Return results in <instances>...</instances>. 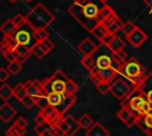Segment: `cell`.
<instances>
[{"label": "cell", "instance_id": "cell-52", "mask_svg": "<svg viewBox=\"0 0 152 136\" xmlns=\"http://www.w3.org/2000/svg\"><path fill=\"white\" fill-rule=\"evenodd\" d=\"M99 1H100V2L102 4V5H106V4H107V2L109 1V0H99Z\"/></svg>", "mask_w": 152, "mask_h": 136}, {"label": "cell", "instance_id": "cell-31", "mask_svg": "<svg viewBox=\"0 0 152 136\" xmlns=\"http://www.w3.org/2000/svg\"><path fill=\"white\" fill-rule=\"evenodd\" d=\"M12 96H13V88H11L8 84L4 83L0 86V98L4 102H7Z\"/></svg>", "mask_w": 152, "mask_h": 136}, {"label": "cell", "instance_id": "cell-2", "mask_svg": "<svg viewBox=\"0 0 152 136\" xmlns=\"http://www.w3.org/2000/svg\"><path fill=\"white\" fill-rule=\"evenodd\" d=\"M53 20H55V15L42 2H38L26 14V24L32 28V31L48 28Z\"/></svg>", "mask_w": 152, "mask_h": 136}, {"label": "cell", "instance_id": "cell-55", "mask_svg": "<svg viewBox=\"0 0 152 136\" xmlns=\"http://www.w3.org/2000/svg\"><path fill=\"white\" fill-rule=\"evenodd\" d=\"M12 136H18V135H12Z\"/></svg>", "mask_w": 152, "mask_h": 136}, {"label": "cell", "instance_id": "cell-10", "mask_svg": "<svg viewBox=\"0 0 152 136\" xmlns=\"http://www.w3.org/2000/svg\"><path fill=\"white\" fill-rule=\"evenodd\" d=\"M126 39H127V41H128L133 47L138 48V47H140V46L147 40V34H146L140 27L137 26L135 30H134L129 35L126 37Z\"/></svg>", "mask_w": 152, "mask_h": 136}, {"label": "cell", "instance_id": "cell-13", "mask_svg": "<svg viewBox=\"0 0 152 136\" xmlns=\"http://www.w3.org/2000/svg\"><path fill=\"white\" fill-rule=\"evenodd\" d=\"M25 86L27 89L28 96H31L33 99L39 97L40 95L45 93L43 88H42V83L38 80H27V82H25Z\"/></svg>", "mask_w": 152, "mask_h": 136}, {"label": "cell", "instance_id": "cell-29", "mask_svg": "<svg viewBox=\"0 0 152 136\" xmlns=\"http://www.w3.org/2000/svg\"><path fill=\"white\" fill-rule=\"evenodd\" d=\"M125 43L121 38H119L118 35H115V38L113 39V41L108 45V48L110 50V52H119L121 50H125Z\"/></svg>", "mask_w": 152, "mask_h": 136}, {"label": "cell", "instance_id": "cell-33", "mask_svg": "<svg viewBox=\"0 0 152 136\" xmlns=\"http://www.w3.org/2000/svg\"><path fill=\"white\" fill-rule=\"evenodd\" d=\"M21 69H23V61H20V60H14L12 63H8V65H7V70L13 76L18 75L21 71Z\"/></svg>", "mask_w": 152, "mask_h": 136}, {"label": "cell", "instance_id": "cell-7", "mask_svg": "<svg viewBox=\"0 0 152 136\" xmlns=\"http://www.w3.org/2000/svg\"><path fill=\"white\" fill-rule=\"evenodd\" d=\"M90 75V79L93 80L94 84H97L100 82H107V83H112L114 79H116L120 76V71L110 67V69H106V70H97L95 69L93 72H89Z\"/></svg>", "mask_w": 152, "mask_h": 136}, {"label": "cell", "instance_id": "cell-34", "mask_svg": "<svg viewBox=\"0 0 152 136\" xmlns=\"http://www.w3.org/2000/svg\"><path fill=\"white\" fill-rule=\"evenodd\" d=\"M78 89H80L78 84H77L75 80L69 79V80H68V83H66V90H65V95H68V96H76V93H77Z\"/></svg>", "mask_w": 152, "mask_h": 136}, {"label": "cell", "instance_id": "cell-48", "mask_svg": "<svg viewBox=\"0 0 152 136\" xmlns=\"http://www.w3.org/2000/svg\"><path fill=\"white\" fill-rule=\"evenodd\" d=\"M72 1H74V4H77V5L82 6V7H84L86 5H88L90 2V0H72Z\"/></svg>", "mask_w": 152, "mask_h": 136}, {"label": "cell", "instance_id": "cell-36", "mask_svg": "<svg viewBox=\"0 0 152 136\" xmlns=\"http://www.w3.org/2000/svg\"><path fill=\"white\" fill-rule=\"evenodd\" d=\"M32 34H33V38L36 39V43H37V41H43V40L49 39V32L46 31V28L36 30V31H33Z\"/></svg>", "mask_w": 152, "mask_h": 136}, {"label": "cell", "instance_id": "cell-17", "mask_svg": "<svg viewBox=\"0 0 152 136\" xmlns=\"http://www.w3.org/2000/svg\"><path fill=\"white\" fill-rule=\"evenodd\" d=\"M137 127L142 131L146 132L152 128V112L145 115V116H139L137 121Z\"/></svg>", "mask_w": 152, "mask_h": 136}, {"label": "cell", "instance_id": "cell-25", "mask_svg": "<svg viewBox=\"0 0 152 136\" xmlns=\"http://www.w3.org/2000/svg\"><path fill=\"white\" fill-rule=\"evenodd\" d=\"M46 96H48L50 105L57 108V106H59L62 104V102H63V99H64V97L66 95H62V93H57V92H50Z\"/></svg>", "mask_w": 152, "mask_h": 136}, {"label": "cell", "instance_id": "cell-54", "mask_svg": "<svg viewBox=\"0 0 152 136\" xmlns=\"http://www.w3.org/2000/svg\"><path fill=\"white\" fill-rule=\"evenodd\" d=\"M24 1H26V2H31L32 0H24Z\"/></svg>", "mask_w": 152, "mask_h": 136}, {"label": "cell", "instance_id": "cell-22", "mask_svg": "<svg viewBox=\"0 0 152 136\" xmlns=\"http://www.w3.org/2000/svg\"><path fill=\"white\" fill-rule=\"evenodd\" d=\"M15 41L19 45H26V46H33L31 45V34L27 31L24 30H18L17 33L14 34Z\"/></svg>", "mask_w": 152, "mask_h": 136}, {"label": "cell", "instance_id": "cell-24", "mask_svg": "<svg viewBox=\"0 0 152 136\" xmlns=\"http://www.w3.org/2000/svg\"><path fill=\"white\" fill-rule=\"evenodd\" d=\"M27 89L25 86V83H19L17 84L14 88H13V96L19 101V102H23L24 98L27 96Z\"/></svg>", "mask_w": 152, "mask_h": 136}, {"label": "cell", "instance_id": "cell-1", "mask_svg": "<svg viewBox=\"0 0 152 136\" xmlns=\"http://www.w3.org/2000/svg\"><path fill=\"white\" fill-rule=\"evenodd\" d=\"M120 75H122L124 77H126L133 82L137 92L141 91V89L145 86L147 79L150 78V73L145 72V69L135 58H129L121 66Z\"/></svg>", "mask_w": 152, "mask_h": 136}, {"label": "cell", "instance_id": "cell-5", "mask_svg": "<svg viewBox=\"0 0 152 136\" xmlns=\"http://www.w3.org/2000/svg\"><path fill=\"white\" fill-rule=\"evenodd\" d=\"M121 105H127L138 116H145V115L152 112V104L147 101L146 96H144L141 93L133 95L128 101L122 102Z\"/></svg>", "mask_w": 152, "mask_h": 136}, {"label": "cell", "instance_id": "cell-20", "mask_svg": "<svg viewBox=\"0 0 152 136\" xmlns=\"http://www.w3.org/2000/svg\"><path fill=\"white\" fill-rule=\"evenodd\" d=\"M14 51H15V53H17V56H18V60H20V61H23L24 63V60H26L31 54H33L32 53V46H26V45H17L15 47H14Z\"/></svg>", "mask_w": 152, "mask_h": 136}, {"label": "cell", "instance_id": "cell-8", "mask_svg": "<svg viewBox=\"0 0 152 136\" xmlns=\"http://www.w3.org/2000/svg\"><path fill=\"white\" fill-rule=\"evenodd\" d=\"M116 117L128 128L133 127V125H137V121H138V115L132 111L127 105H122L121 109L116 112Z\"/></svg>", "mask_w": 152, "mask_h": 136}, {"label": "cell", "instance_id": "cell-9", "mask_svg": "<svg viewBox=\"0 0 152 136\" xmlns=\"http://www.w3.org/2000/svg\"><path fill=\"white\" fill-rule=\"evenodd\" d=\"M39 115L45 119V122L52 124L53 127H56L57 123L64 117V116H62V115L57 111V109H56L55 106H51V105L48 106L46 109L40 110V111H39Z\"/></svg>", "mask_w": 152, "mask_h": 136}, {"label": "cell", "instance_id": "cell-4", "mask_svg": "<svg viewBox=\"0 0 152 136\" xmlns=\"http://www.w3.org/2000/svg\"><path fill=\"white\" fill-rule=\"evenodd\" d=\"M70 78L62 71V70H56L49 78L42 80V88L45 92V95L50 92H57L65 95L66 90V83Z\"/></svg>", "mask_w": 152, "mask_h": 136}, {"label": "cell", "instance_id": "cell-19", "mask_svg": "<svg viewBox=\"0 0 152 136\" xmlns=\"http://www.w3.org/2000/svg\"><path fill=\"white\" fill-rule=\"evenodd\" d=\"M64 119L68 124V132H66V136H75L76 132L81 129L80 128V124H78V119H75L72 116L70 115H65L64 116Z\"/></svg>", "mask_w": 152, "mask_h": 136}, {"label": "cell", "instance_id": "cell-30", "mask_svg": "<svg viewBox=\"0 0 152 136\" xmlns=\"http://www.w3.org/2000/svg\"><path fill=\"white\" fill-rule=\"evenodd\" d=\"M125 25V22L118 17L116 19H114L108 26H107V30H108V32L109 33H113V34H116L119 31H121V28H122V26Z\"/></svg>", "mask_w": 152, "mask_h": 136}, {"label": "cell", "instance_id": "cell-6", "mask_svg": "<svg viewBox=\"0 0 152 136\" xmlns=\"http://www.w3.org/2000/svg\"><path fill=\"white\" fill-rule=\"evenodd\" d=\"M68 13H69L80 25H82V27H84V28H86L88 32H90V33H91V32L94 31V28L100 24L97 19H90V18H88V17L86 15L84 11H83V7L80 6V5H77V4H74V2H72V5L68 8Z\"/></svg>", "mask_w": 152, "mask_h": 136}, {"label": "cell", "instance_id": "cell-12", "mask_svg": "<svg viewBox=\"0 0 152 136\" xmlns=\"http://www.w3.org/2000/svg\"><path fill=\"white\" fill-rule=\"evenodd\" d=\"M99 46L100 45L95 44L90 38H86L78 44L77 50L83 54V57H87V56H93L99 50Z\"/></svg>", "mask_w": 152, "mask_h": 136}, {"label": "cell", "instance_id": "cell-53", "mask_svg": "<svg viewBox=\"0 0 152 136\" xmlns=\"http://www.w3.org/2000/svg\"><path fill=\"white\" fill-rule=\"evenodd\" d=\"M7 1H10V2H11V4H15V2H17V1H18V0H7Z\"/></svg>", "mask_w": 152, "mask_h": 136}, {"label": "cell", "instance_id": "cell-15", "mask_svg": "<svg viewBox=\"0 0 152 136\" xmlns=\"http://www.w3.org/2000/svg\"><path fill=\"white\" fill-rule=\"evenodd\" d=\"M76 102H77V97H76V96H68V95H66V96L64 97L62 104H61L59 106H57L56 109H57V111H58L62 116H65L66 111H68Z\"/></svg>", "mask_w": 152, "mask_h": 136}, {"label": "cell", "instance_id": "cell-49", "mask_svg": "<svg viewBox=\"0 0 152 136\" xmlns=\"http://www.w3.org/2000/svg\"><path fill=\"white\" fill-rule=\"evenodd\" d=\"M142 2L148 7V11L152 12V0H142Z\"/></svg>", "mask_w": 152, "mask_h": 136}, {"label": "cell", "instance_id": "cell-27", "mask_svg": "<svg viewBox=\"0 0 152 136\" xmlns=\"http://www.w3.org/2000/svg\"><path fill=\"white\" fill-rule=\"evenodd\" d=\"M95 123V121L88 115V114H83L80 118H78V124H80V128L83 129L84 131H87L88 129H90L93 127V124Z\"/></svg>", "mask_w": 152, "mask_h": 136}, {"label": "cell", "instance_id": "cell-38", "mask_svg": "<svg viewBox=\"0 0 152 136\" xmlns=\"http://www.w3.org/2000/svg\"><path fill=\"white\" fill-rule=\"evenodd\" d=\"M96 86V90L101 93V95H106L108 92H110V83H107V82H100L97 84H95Z\"/></svg>", "mask_w": 152, "mask_h": 136}, {"label": "cell", "instance_id": "cell-41", "mask_svg": "<svg viewBox=\"0 0 152 136\" xmlns=\"http://www.w3.org/2000/svg\"><path fill=\"white\" fill-rule=\"evenodd\" d=\"M32 53H33L34 57L38 58V59H42V58L46 54L45 51L40 47V45H39L38 43H34V44H33V46H32Z\"/></svg>", "mask_w": 152, "mask_h": 136}, {"label": "cell", "instance_id": "cell-47", "mask_svg": "<svg viewBox=\"0 0 152 136\" xmlns=\"http://www.w3.org/2000/svg\"><path fill=\"white\" fill-rule=\"evenodd\" d=\"M21 103H23V104H24V105H25L27 109H31L32 106H34V105H36V103H34V99H33L31 96H28V95H27V96L24 98V101H23Z\"/></svg>", "mask_w": 152, "mask_h": 136}, {"label": "cell", "instance_id": "cell-35", "mask_svg": "<svg viewBox=\"0 0 152 136\" xmlns=\"http://www.w3.org/2000/svg\"><path fill=\"white\" fill-rule=\"evenodd\" d=\"M34 103H36V105L39 108V110H43V109H46L48 106H50L48 96H46L45 93H44V95H40V96L37 97V98H34Z\"/></svg>", "mask_w": 152, "mask_h": 136}, {"label": "cell", "instance_id": "cell-45", "mask_svg": "<svg viewBox=\"0 0 152 136\" xmlns=\"http://www.w3.org/2000/svg\"><path fill=\"white\" fill-rule=\"evenodd\" d=\"M115 35H116V34H113V33H109V32H108V33H107V34L103 37V39H102L100 43H101L102 45H106V46L108 47V45H109V44L113 41V39L115 38Z\"/></svg>", "mask_w": 152, "mask_h": 136}, {"label": "cell", "instance_id": "cell-37", "mask_svg": "<svg viewBox=\"0 0 152 136\" xmlns=\"http://www.w3.org/2000/svg\"><path fill=\"white\" fill-rule=\"evenodd\" d=\"M25 130L20 129L15 124H12L7 130H6V136H12V135H18V136H24Z\"/></svg>", "mask_w": 152, "mask_h": 136}, {"label": "cell", "instance_id": "cell-50", "mask_svg": "<svg viewBox=\"0 0 152 136\" xmlns=\"http://www.w3.org/2000/svg\"><path fill=\"white\" fill-rule=\"evenodd\" d=\"M146 98H147V101L152 104V90H150V91L146 93Z\"/></svg>", "mask_w": 152, "mask_h": 136}, {"label": "cell", "instance_id": "cell-16", "mask_svg": "<svg viewBox=\"0 0 152 136\" xmlns=\"http://www.w3.org/2000/svg\"><path fill=\"white\" fill-rule=\"evenodd\" d=\"M86 136H109V131L99 122H95L90 129L86 131Z\"/></svg>", "mask_w": 152, "mask_h": 136}, {"label": "cell", "instance_id": "cell-42", "mask_svg": "<svg viewBox=\"0 0 152 136\" xmlns=\"http://www.w3.org/2000/svg\"><path fill=\"white\" fill-rule=\"evenodd\" d=\"M37 43H38V44L40 45V47L45 51V53H46V54H48V53H49V52L55 47V44H53L50 39H46V40H43V41H37Z\"/></svg>", "mask_w": 152, "mask_h": 136}, {"label": "cell", "instance_id": "cell-21", "mask_svg": "<svg viewBox=\"0 0 152 136\" xmlns=\"http://www.w3.org/2000/svg\"><path fill=\"white\" fill-rule=\"evenodd\" d=\"M113 67V59L108 54H101L96 58V69L97 70H106Z\"/></svg>", "mask_w": 152, "mask_h": 136}, {"label": "cell", "instance_id": "cell-56", "mask_svg": "<svg viewBox=\"0 0 152 136\" xmlns=\"http://www.w3.org/2000/svg\"><path fill=\"white\" fill-rule=\"evenodd\" d=\"M90 1H93V0H90Z\"/></svg>", "mask_w": 152, "mask_h": 136}, {"label": "cell", "instance_id": "cell-14", "mask_svg": "<svg viewBox=\"0 0 152 136\" xmlns=\"http://www.w3.org/2000/svg\"><path fill=\"white\" fill-rule=\"evenodd\" d=\"M17 111L15 109L7 102H4L0 106V119L4 122V123H8L14 116H15Z\"/></svg>", "mask_w": 152, "mask_h": 136}, {"label": "cell", "instance_id": "cell-40", "mask_svg": "<svg viewBox=\"0 0 152 136\" xmlns=\"http://www.w3.org/2000/svg\"><path fill=\"white\" fill-rule=\"evenodd\" d=\"M135 27H137V25H135L134 22H132V21H127V22H125V25L122 26L121 32L125 34V37H127V35H129V34L135 30Z\"/></svg>", "mask_w": 152, "mask_h": 136}, {"label": "cell", "instance_id": "cell-39", "mask_svg": "<svg viewBox=\"0 0 152 136\" xmlns=\"http://www.w3.org/2000/svg\"><path fill=\"white\" fill-rule=\"evenodd\" d=\"M1 52H2V56L6 58V60L8 63H12L14 60H18V56H17L14 48H12V50H5V51H1Z\"/></svg>", "mask_w": 152, "mask_h": 136}, {"label": "cell", "instance_id": "cell-32", "mask_svg": "<svg viewBox=\"0 0 152 136\" xmlns=\"http://www.w3.org/2000/svg\"><path fill=\"white\" fill-rule=\"evenodd\" d=\"M107 33H108V30H107V27H106L104 25H102V24H99V25L94 28V31L91 32V34L95 35V38H97L100 41L103 39V37H104Z\"/></svg>", "mask_w": 152, "mask_h": 136}, {"label": "cell", "instance_id": "cell-11", "mask_svg": "<svg viewBox=\"0 0 152 136\" xmlns=\"http://www.w3.org/2000/svg\"><path fill=\"white\" fill-rule=\"evenodd\" d=\"M116 18H118V14H116V13L114 12V9H113L110 6H108V5H104V6L100 9L99 15H97L99 22L102 24V25H104L106 27H107L114 19H116Z\"/></svg>", "mask_w": 152, "mask_h": 136}, {"label": "cell", "instance_id": "cell-18", "mask_svg": "<svg viewBox=\"0 0 152 136\" xmlns=\"http://www.w3.org/2000/svg\"><path fill=\"white\" fill-rule=\"evenodd\" d=\"M18 30H19V27L14 24V21H13L12 19L6 20V21L0 26V31H1L2 35H7V37L14 35Z\"/></svg>", "mask_w": 152, "mask_h": 136}, {"label": "cell", "instance_id": "cell-43", "mask_svg": "<svg viewBox=\"0 0 152 136\" xmlns=\"http://www.w3.org/2000/svg\"><path fill=\"white\" fill-rule=\"evenodd\" d=\"M12 20L14 21V24L18 26V27H21L23 25H25L26 24V15H23V14H15L13 18H12Z\"/></svg>", "mask_w": 152, "mask_h": 136}, {"label": "cell", "instance_id": "cell-44", "mask_svg": "<svg viewBox=\"0 0 152 136\" xmlns=\"http://www.w3.org/2000/svg\"><path fill=\"white\" fill-rule=\"evenodd\" d=\"M13 124H15L17 127H19L20 129H23V130H26V128H27V125H28V122H27V119L25 118V117H23V116H19L15 121H14V123Z\"/></svg>", "mask_w": 152, "mask_h": 136}, {"label": "cell", "instance_id": "cell-23", "mask_svg": "<svg viewBox=\"0 0 152 136\" xmlns=\"http://www.w3.org/2000/svg\"><path fill=\"white\" fill-rule=\"evenodd\" d=\"M101 8H102L101 6H99L97 4H94V2L90 1L88 5H86L83 7V11H84V13H86V15L88 18H90V19H97V15H99V12H100Z\"/></svg>", "mask_w": 152, "mask_h": 136}, {"label": "cell", "instance_id": "cell-26", "mask_svg": "<svg viewBox=\"0 0 152 136\" xmlns=\"http://www.w3.org/2000/svg\"><path fill=\"white\" fill-rule=\"evenodd\" d=\"M110 57H112V59H113V61L115 63V64H118V65H120V66H122L128 59V56H127V53L125 52V50H121V51H119V52H112L110 53Z\"/></svg>", "mask_w": 152, "mask_h": 136}, {"label": "cell", "instance_id": "cell-28", "mask_svg": "<svg viewBox=\"0 0 152 136\" xmlns=\"http://www.w3.org/2000/svg\"><path fill=\"white\" fill-rule=\"evenodd\" d=\"M81 65L88 70L89 72H93L96 69V59H94L93 56H87V57H82L81 59Z\"/></svg>", "mask_w": 152, "mask_h": 136}, {"label": "cell", "instance_id": "cell-51", "mask_svg": "<svg viewBox=\"0 0 152 136\" xmlns=\"http://www.w3.org/2000/svg\"><path fill=\"white\" fill-rule=\"evenodd\" d=\"M145 134H146V136H152V128H151L150 130H147Z\"/></svg>", "mask_w": 152, "mask_h": 136}, {"label": "cell", "instance_id": "cell-46", "mask_svg": "<svg viewBox=\"0 0 152 136\" xmlns=\"http://www.w3.org/2000/svg\"><path fill=\"white\" fill-rule=\"evenodd\" d=\"M10 71L7 70V69H5V67H1L0 69V82L4 84L6 80H7V78H10Z\"/></svg>", "mask_w": 152, "mask_h": 136}, {"label": "cell", "instance_id": "cell-3", "mask_svg": "<svg viewBox=\"0 0 152 136\" xmlns=\"http://www.w3.org/2000/svg\"><path fill=\"white\" fill-rule=\"evenodd\" d=\"M135 86L133 84V82L126 77H124L122 75H120L116 79H114L110 83V93L119 101L126 102L128 101L133 93H135Z\"/></svg>", "mask_w": 152, "mask_h": 136}]
</instances>
